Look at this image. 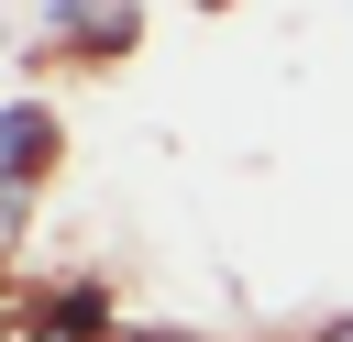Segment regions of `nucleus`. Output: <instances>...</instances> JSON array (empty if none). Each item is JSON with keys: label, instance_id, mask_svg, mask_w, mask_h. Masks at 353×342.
I'll return each instance as SVG.
<instances>
[{"label": "nucleus", "instance_id": "1", "mask_svg": "<svg viewBox=\"0 0 353 342\" xmlns=\"http://www.w3.org/2000/svg\"><path fill=\"white\" fill-rule=\"evenodd\" d=\"M44 154H55V121L44 110H0V199H22Z\"/></svg>", "mask_w": 353, "mask_h": 342}, {"label": "nucleus", "instance_id": "2", "mask_svg": "<svg viewBox=\"0 0 353 342\" xmlns=\"http://www.w3.org/2000/svg\"><path fill=\"white\" fill-rule=\"evenodd\" d=\"M320 342H353V320H331V331H320Z\"/></svg>", "mask_w": 353, "mask_h": 342}]
</instances>
